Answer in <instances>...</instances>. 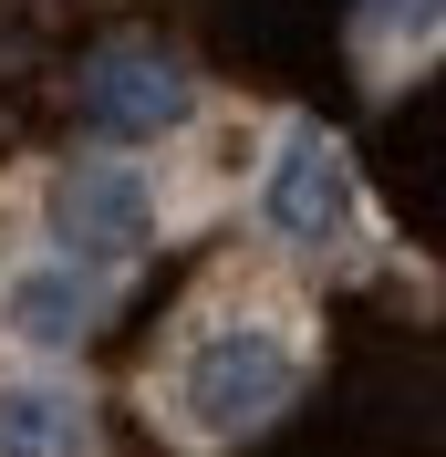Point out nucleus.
<instances>
[{"instance_id":"nucleus-5","label":"nucleus","mask_w":446,"mask_h":457,"mask_svg":"<svg viewBox=\"0 0 446 457\" xmlns=\"http://www.w3.org/2000/svg\"><path fill=\"white\" fill-rule=\"evenodd\" d=\"M0 457H94V416L62 385H11L0 395Z\"/></svg>"},{"instance_id":"nucleus-2","label":"nucleus","mask_w":446,"mask_h":457,"mask_svg":"<svg viewBox=\"0 0 446 457\" xmlns=\"http://www.w3.org/2000/svg\"><path fill=\"white\" fill-rule=\"evenodd\" d=\"M177 114H187V62L156 53V42H104V53L84 62V125L114 145H145L167 136Z\"/></svg>"},{"instance_id":"nucleus-6","label":"nucleus","mask_w":446,"mask_h":457,"mask_svg":"<svg viewBox=\"0 0 446 457\" xmlns=\"http://www.w3.org/2000/svg\"><path fill=\"white\" fill-rule=\"evenodd\" d=\"M11 322H21V343H84L94 281H84V270H31V281L11 291Z\"/></svg>"},{"instance_id":"nucleus-4","label":"nucleus","mask_w":446,"mask_h":457,"mask_svg":"<svg viewBox=\"0 0 446 457\" xmlns=\"http://www.w3.org/2000/svg\"><path fill=\"white\" fill-rule=\"evenodd\" d=\"M53 239L73 260H136L156 239V198L136 167H73L53 187Z\"/></svg>"},{"instance_id":"nucleus-1","label":"nucleus","mask_w":446,"mask_h":457,"mask_svg":"<svg viewBox=\"0 0 446 457\" xmlns=\"http://www.w3.org/2000/svg\"><path fill=\"white\" fill-rule=\"evenodd\" d=\"M291 385H301V364H291V343L280 333H208L187 353V374H177V405H187L197 436H250L270 427L280 405H291Z\"/></svg>"},{"instance_id":"nucleus-7","label":"nucleus","mask_w":446,"mask_h":457,"mask_svg":"<svg viewBox=\"0 0 446 457\" xmlns=\"http://www.w3.org/2000/svg\"><path fill=\"white\" fill-rule=\"evenodd\" d=\"M353 31H363L374 62H405V53H425L446 31V0H353Z\"/></svg>"},{"instance_id":"nucleus-3","label":"nucleus","mask_w":446,"mask_h":457,"mask_svg":"<svg viewBox=\"0 0 446 457\" xmlns=\"http://www.w3.org/2000/svg\"><path fill=\"white\" fill-rule=\"evenodd\" d=\"M260 208H270V228H280V239H301V250H333L343 228H353V167H343V145L322 136V125H291V136H280L270 187H260Z\"/></svg>"}]
</instances>
